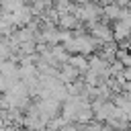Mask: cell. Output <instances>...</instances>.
<instances>
[{
  "label": "cell",
  "mask_w": 131,
  "mask_h": 131,
  "mask_svg": "<svg viewBox=\"0 0 131 131\" xmlns=\"http://www.w3.org/2000/svg\"><path fill=\"white\" fill-rule=\"evenodd\" d=\"M129 92H131V86H129Z\"/></svg>",
  "instance_id": "7a4b0ae2"
},
{
  "label": "cell",
  "mask_w": 131,
  "mask_h": 131,
  "mask_svg": "<svg viewBox=\"0 0 131 131\" xmlns=\"http://www.w3.org/2000/svg\"><path fill=\"white\" fill-rule=\"evenodd\" d=\"M59 131H80V125L78 123H66Z\"/></svg>",
  "instance_id": "6da1fadb"
}]
</instances>
